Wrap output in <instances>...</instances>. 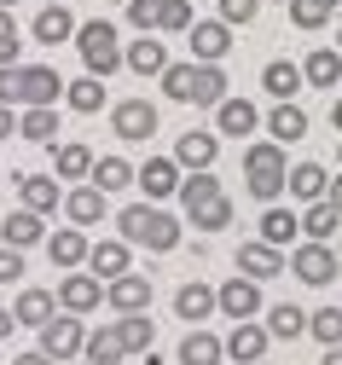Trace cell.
Here are the masks:
<instances>
[{
	"label": "cell",
	"instance_id": "cell-57",
	"mask_svg": "<svg viewBox=\"0 0 342 365\" xmlns=\"http://www.w3.org/2000/svg\"><path fill=\"white\" fill-rule=\"evenodd\" d=\"M336 53H342V24H336Z\"/></svg>",
	"mask_w": 342,
	"mask_h": 365
},
{
	"label": "cell",
	"instance_id": "cell-33",
	"mask_svg": "<svg viewBox=\"0 0 342 365\" xmlns=\"http://www.w3.org/2000/svg\"><path fill=\"white\" fill-rule=\"evenodd\" d=\"M81 354H87V365H116V359H128V354H122V336H116V319H105L99 331H87Z\"/></svg>",
	"mask_w": 342,
	"mask_h": 365
},
{
	"label": "cell",
	"instance_id": "cell-45",
	"mask_svg": "<svg viewBox=\"0 0 342 365\" xmlns=\"http://www.w3.org/2000/svg\"><path fill=\"white\" fill-rule=\"evenodd\" d=\"M18 53H24V29H18L12 12H0V70H12Z\"/></svg>",
	"mask_w": 342,
	"mask_h": 365
},
{
	"label": "cell",
	"instance_id": "cell-51",
	"mask_svg": "<svg viewBox=\"0 0 342 365\" xmlns=\"http://www.w3.org/2000/svg\"><path fill=\"white\" fill-rule=\"evenodd\" d=\"M6 133H18V110H6V105H0V140H6Z\"/></svg>",
	"mask_w": 342,
	"mask_h": 365
},
{
	"label": "cell",
	"instance_id": "cell-4",
	"mask_svg": "<svg viewBox=\"0 0 342 365\" xmlns=\"http://www.w3.org/2000/svg\"><path fill=\"white\" fill-rule=\"evenodd\" d=\"M284 145H273V140H256L250 151H243V180H250V192L261 197V203H278L284 197Z\"/></svg>",
	"mask_w": 342,
	"mask_h": 365
},
{
	"label": "cell",
	"instance_id": "cell-56",
	"mask_svg": "<svg viewBox=\"0 0 342 365\" xmlns=\"http://www.w3.org/2000/svg\"><path fill=\"white\" fill-rule=\"evenodd\" d=\"M12 6H18V0H0V12H12Z\"/></svg>",
	"mask_w": 342,
	"mask_h": 365
},
{
	"label": "cell",
	"instance_id": "cell-52",
	"mask_svg": "<svg viewBox=\"0 0 342 365\" xmlns=\"http://www.w3.org/2000/svg\"><path fill=\"white\" fill-rule=\"evenodd\" d=\"M12 331H18V319H12V307H0V342H6Z\"/></svg>",
	"mask_w": 342,
	"mask_h": 365
},
{
	"label": "cell",
	"instance_id": "cell-31",
	"mask_svg": "<svg viewBox=\"0 0 342 365\" xmlns=\"http://www.w3.org/2000/svg\"><path fill=\"white\" fill-rule=\"evenodd\" d=\"M53 313H59L53 290H35V284H29V290H18V302H12V319H18V325H35V331H41Z\"/></svg>",
	"mask_w": 342,
	"mask_h": 365
},
{
	"label": "cell",
	"instance_id": "cell-61",
	"mask_svg": "<svg viewBox=\"0 0 342 365\" xmlns=\"http://www.w3.org/2000/svg\"><path fill=\"white\" fill-rule=\"evenodd\" d=\"M256 365H267V359H256Z\"/></svg>",
	"mask_w": 342,
	"mask_h": 365
},
{
	"label": "cell",
	"instance_id": "cell-29",
	"mask_svg": "<svg viewBox=\"0 0 342 365\" xmlns=\"http://www.w3.org/2000/svg\"><path fill=\"white\" fill-rule=\"evenodd\" d=\"M296 226H302V238H308V244H331V238L342 232V215H336L331 203H308V209L296 215Z\"/></svg>",
	"mask_w": 342,
	"mask_h": 365
},
{
	"label": "cell",
	"instance_id": "cell-27",
	"mask_svg": "<svg viewBox=\"0 0 342 365\" xmlns=\"http://www.w3.org/2000/svg\"><path fill=\"white\" fill-rule=\"evenodd\" d=\"M70 35H76L70 6H41L35 24H29V41H41V47H59V41H70Z\"/></svg>",
	"mask_w": 342,
	"mask_h": 365
},
{
	"label": "cell",
	"instance_id": "cell-34",
	"mask_svg": "<svg viewBox=\"0 0 342 365\" xmlns=\"http://www.w3.org/2000/svg\"><path fill=\"white\" fill-rule=\"evenodd\" d=\"M261 331L278 336V342H296V336H308V313L296 302H278V307H267V325Z\"/></svg>",
	"mask_w": 342,
	"mask_h": 365
},
{
	"label": "cell",
	"instance_id": "cell-21",
	"mask_svg": "<svg viewBox=\"0 0 342 365\" xmlns=\"http://www.w3.org/2000/svg\"><path fill=\"white\" fill-rule=\"evenodd\" d=\"M278 272H284V255L278 250H267V244H243L238 250V279L267 284V279H278Z\"/></svg>",
	"mask_w": 342,
	"mask_h": 365
},
{
	"label": "cell",
	"instance_id": "cell-44",
	"mask_svg": "<svg viewBox=\"0 0 342 365\" xmlns=\"http://www.w3.org/2000/svg\"><path fill=\"white\" fill-rule=\"evenodd\" d=\"M191 226H198V232H226V226H232V197L221 192L209 209H198V215H191Z\"/></svg>",
	"mask_w": 342,
	"mask_h": 365
},
{
	"label": "cell",
	"instance_id": "cell-15",
	"mask_svg": "<svg viewBox=\"0 0 342 365\" xmlns=\"http://www.w3.org/2000/svg\"><path fill=\"white\" fill-rule=\"evenodd\" d=\"M18 197H24V209L29 215H53V209H64V186L53 174H18Z\"/></svg>",
	"mask_w": 342,
	"mask_h": 365
},
{
	"label": "cell",
	"instance_id": "cell-59",
	"mask_svg": "<svg viewBox=\"0 0 342 365\" xmlns=\"http://www.w3.org/2000/svg\"><path fill=\"white\" fill-rule=\"evenodd\" d=\"M336 168H342V145H336Z\"/></svg>",
	"mask_w": 342,
	"mask_h": 365
},
{
	"label": "cell",
	"instance_id": "cell-46",
	"mask_svg": "<svg viewBox=\"0 0 342 365\" xmlns=\"http://www.w3.org/2000/svg\"><path fill=\"white\" fill-rule=\"evenodd\" d=\"M191 24H198V18H191V0H163V18H157V29H169V35H186Z\"/></svg>",
	"mask_w": 342,
	"mask_h": 365
},
{
	"label": "cell",
	"instance_id": "cell-53",
	"mask_svg": "<svg viewBox=\"0 0 342 365\" xmlns=\"http://www.w3.org/2000/svg\"><path fill=\"white\" fill-rule=\"evenodd\" d=\"M12 365H53V359H46V354H18Z\"/></svg>",
	"mask_w": 342,
	"mask_h": 365
},
{
	"label": "cell",
	"instance_id": "cell-14",
	"mask_svg": "<svg viewBox=\"0 0 342 365\" xmlns=\"http://www.w3.org/2000/svg\"><path fill=\"white\" fill-rule=\"evenodd\" d=\"M256 244H267V250H296L302 244V226H296V209H284V203H267L261 209V238Z\"/></svg>",
	"mask_w": 342,
	"mask_h": 365
},
{
	"label": "cell",
	"instance_id": "cell-62",
	"mask_svg": "<svg viewBox=\"0 0 342 365\" xmlns=\"http://www.w3.org/2000/svg\"><path fill=\"white\" fill-rule=\"evenodd\" d=\"M122 6H128V0H122Z\"/></svg>",
	"mask_w": 342,
	"mask_h": 365
},
{
	"label": "cell",
	"instance_id": "cell-37",
	"mask_svg": "<svg viewBox=\"0 0 342 365\" xmlns=\"http://www.w3.org/2000/svg\"><path fill=\"white\" fill-rule=\"evenodd\" d=\"M18 133L29 145H53L59 133V105H35V110H18Z\"/></svg>",
	"mask_w": 342,
	"mask_h": 365
},
{
	"label": "cell",
	"instance_id": "cell-54",
	"mask_svg": "<svg viewBox=\"0 0 342 365\" xmlns=\"http://www.w3.org/2000/svg\"><path fill=\"white\" fill-rule=\"evenodd\" d=\"M331 128H336V133H342V99H336V105H331Z\"/></svg>",
	"mask_w": 342,
	"mask_h": 365
},
{
	"label": "cell",
	"instance_id": "cell-24",
	"mask_svg": "<svg viewBox=\"0 0 342 365\" xmlns=\"http://www.w3.org/2000/svg\"><path fill=\"white\" fill-rule=\"evenodd\" d=\"M256 128H261V110L250 99H221L215 105V140H221V133L238 140V133H256Z\"/></svg>",
	"mask_w": 342,
	"mask_h": 365
},
{
	"label": "cell",
	"instance_id": "cell-23",
	"mask_svg": "<svg viewBox=\"0 0 342 365\" xmlns=\"http://www.w3.org/2000/svg\"><path fill=\"white\" fill-rule=\"evenodd\" d=\"M302 87H342V53L336 47H313L308 58H302Z\"/></svg>",
	"mask_w": 342,
	"mask_h": 365
},
{
	"label": "cell",
	"instance_id": "cell-43",
	"mask_svg": "<svg viewBox=\"0 0 342 365\" xmlns=\"http://www.w3.org/2000/svg\"><path fill=\"white\" fill-rule=\"evenodd\" d=\"M336 6H342V0H290V24H296V29H319V24H331Z\"/></svg>",
	"mask_w": 342,
	"mask_h": 365
},
{
	"label": "cell",
	"instance_id": "cell-42",
	"mask_svg": "<svg viewBox=\"0 0 342 365\" xmlns=\"http://www.w3.org/2000/svg\"><path fill=\"white\" fill-rule=\"evenodd\" d=\"M308 336H319L325 348H342V307H319V313H308Z\"/></svg>",
	"mask_w": 342,
	"mask_h": 365
},
{
	"label": "cell",
	"instance_id": "cell-32",
	"mask_svg": "<svg viewBox=\"0 0 342 365\" xmlns=\"http://www.w3.org/2000/svg\"><path fill=\"white\" fill-rule=\"evenodd\" d=\"M87 174H93V151L81 140L53 145V180H87Z\"/></svg>",
	"mask_w": 342,
	"mask_h": 365
},
{
	"label": "cell",
	"instance_id": "cell-3",
	"mask_svg": "<svg viewBox=\"0 0 342 365\" xmlns=\"http://www.w3.org/2000/svg\"><path fill=\"white\" fill-rule=\"evenodd\" d=\"M76 53H81V64H87L93 81L116 76V70H122V35H116V24H105V18L76 24Z\"/></svg>",
	"mask_w": 342,
	"mask_h": 365
},
{
	"label": "cell",
	"instance_id": "cell-22",
	"mask_svg": "<svg viewBox=\"0 0 342 365\" xmlns=\"http://www.w3.org/2000/svg\"><path fill=\"white\" fill-rule=\"evenodd\" d=\"M174 313L186 319V331H198L203 319L215 313V290H209L203 279H191V284H180V290H174Z\"/></svg>",
	"mask_w": 342,
	"mask_h": 365
},
{
	"label": "cell",
	"instance_id": "cell-19",
	"mask_svg": "<svg viewBox=\"0 0 342 365\" xmlns=\"http://www.w3.org/2000/svg\"><path fill=\"white\" fill-rule=\"evenodd\" d=\"M122 64H128L134 76H163L174 58H169V47H163V41L139 35V41H128V47H122Z\"/></svg>",
	"mask_w": 342,
	"mask_h": 365
},
{
	"label": "cell",
	"instance_id": "cell-41",
	"mask_svg": "<svg viewBox=\"0 0 342 365\" xmlns=\"http://www.w3.org/2000/svg\"><path fill=\"white\" fill-rule=\"evenodd\" d=\"M64 105H70V110H81V116L105 110V81H93V76H81V81H64Z\"/></svg>",
	"mask_w": 342,
	"mask_h": 365
},
{
	"label": "cell",
	"instance_id": "cell-16",
	"mask_svg": "<svg viewBox=\"0 0 342 365\" xmlns=\"http://www.w3.org/2000/svg\"><path fill=\"white\" fill-rule=\"evenodd\" d=\"M105 302L116 313H151V279L145 272H122V279L105 284Z\"/></svg>",
	"mask_w": 342,
	"mask_h": 365
},
{
	"label": "cell",
	"instance_id": "cell-11",
	"mask_svg": "<svg viewBox=\"0 0 342 365\" xmlns=\"http://www.w3.org/2000/svg\"><path fill=\"white\" fill-rule=\"evenodd\" d=\"M215 313H221V319H232V325L256 319V313H261V284H250V279H238V272H232V279L215 290Z\"/></svg>",
	"mask_w": 342,
	"mask_h": 365
},
{
	"label": "cell",
	"instance_id": "cell-48",
	"mask_svg": "<svg viewBox=\"0 0 342 365\" xmlns=\"http://www.w3.org/2000/svg\"><path fill=\"white\" fill-rule=\"evenodd\" d=\"M261 12V0H221V24L226 29H238V24H250Z\"/></svg>",
	"mask_w": 342,
	"mask_h": 365
},
{
	"label": "cell",
	"instance_id": "cell-12",
	"mask_svg": "<svg viewBox=\"0 0 342 365\" xmlns=\"http://www.w3.org/2000/svg\"><path fill=\"white\" fill-rule=\"evenodd\" d=\"M186 35H191V64H221V58L232 53V35H238V29H226L221 18H198Z\"/></svg>",
	"mask_w": 342,
	"mask_h": 365
},
{
	"label": "cell",
	"instance_id": "cell-9",
	"mask_svg": "<svg viewBox=\"0 0 342 365\" xmlns=\"http://www.w3.org/2000/svg\"><path fill=\"white\" fill-rule=\"evenodd\" d=\"M215 151H221V140H215V133H203V128H186L180 133V140H174V168L180 174H209L215 168Z\"/></svg>",
	"mask_w": 342,
	"mask_h": 365
},
{
	"label": "cell",
	"instance_id": "cell-1",
	"mask_svg": "<svg viewBox=\"0 0 342 365\" xmlns=\"http://www.w3.org/2000/svg\"><path fill=\"white\" fill-rule=\"evenodd\" d=\"M163 93L174 99V105H198V110H215L221 99H226V70L221 64H169L163 76Z\"/></svg>",
	"mask_w": 342,
	"mask_h": 365
},
{
	"label": "cell",
	"instance_id": "cell-49",
	"mask_svg": "<svg viewBox=\"0 0 342 365\" xmlns=\"http://www.w3.org/2000/svg\"><path fill=\"white\" fill-rule=\"evenodd\" d=\"M18 279H24V255L0 244V284H18Z\"/></svg>",
	"mask_w": 342,
	"mask_h": 365
},
{
	"label": "cell",
	"instance_id": "cell-60",
	"mask_svg": "<svg viewBox=\"0 0 342 365\" xmlns=\"http://www.w3.org/2000/svg\"><path fill=\"white\" fill-rule=\"evenodd\" d=\"M336 261H342V238H336Z\"/></svg>",
	"mask_w": 342,
	"mask_h": 365
},
{
	"label": "cell",
	"instance_id": "cell-38",
	"mask_svg": "<svg viewBox=\"0 0 342 365\" xmlns=\"http://www.w3.org/2000/svg\"><path fill=\"white\" fill-rule=\"evenodd\" d=\"M180 203H186V215H198V209H209L215 197H221V180L215 174H180V192H174Z\"/></svg>",
	"mask_w": 342,
	"mask_h": 365
},
{
	"label": "cell",
	"instance_id": "cell-2",
	"mask_svg": "<svg viewBox=\"0 0 342 365\" xmlns=\"http://www.w3.org/2000/svg\"><path fill=\"white\" fill-rule=\"evenodd\" d=\"M116 226H122V244L128 250L139 244V250H151V255H169L180 244V220L169 209H157V203H128L116 215Z\"/></svg>",
	"mask_w": 342,
	"mask_h": 365
},
{
	"label": "cell",
	"instance_id": "cell-17",
	"mask_svg": "<svg viewBox=\"0 0 342 365\" xmlns=\"http://www.w3.org/2000/svg\"><path fill=\"white\" fill-rule=\"evenodd\" d=\"M134 186H145V203H163L180 192V168L169 157H145V168H134Z\"/></svg>",
	"mask_w": 342,
	"mask_h": 365
},
{
	"label": "cell",
	"instance_id": "cell-58",
	"mask_svg": "<svg viewBox=\"0 0 342 365\" xmlns=\"http://www.w3.org/2000/svg\"><path fill=\"white\" fill-rule=\"evenodd\" d=\"M41 6H64V0H41Z\"/></svg>",
	"mask_w": 342,
	"mask_h": 365
},
{
	"label": "cell",
	"instance_id": "cell-55",
	"mask_svg": "<svg viewBox=\"0 0 342 365\" xmlns=\"http://www.w3.org/2000/svg\"><path fill=\"white\" fill-rule=\"evenodd\" d=\"M319 365H342V348H325V359Z\"/></svg>",
	"mask_w": 342,
	"mask_h": 365
},
{
	"label": "cell",
	"instance_id": "cell-20",
	"mask_svg": "<svg viewBox=\"0 0 342 365\" xmlns=\"http://www.w3.org/2000/svg\"><path fill=\"white\" fill-rule=\"evenodd\" d=\"M325 186H331L325 163H296V168L284 174V192L296 197V203H325Z\"/></svg>",
	"mask_w": 342,
	"mask_h": 365
},
{
	"label": "cell",
	"instance_id": "cell-40",
	"mask_svg": "<svg viewBox=\"0 0 342 365\" xmlns=\"http://www.w3.org/2000/svg\"><path fill=\"white\" fill-rule=\"evenodd\" d=\"M226 354H221V336L215 331H186V342H180V365H221Z\"/></svg>",
	"mask_w": 342,
	"mask_h": 365
},
{
	"label": "cell",
	"instance_id": "cell-50",
	"mask_svg": "<svg viewBox=\"0 0 342 365\" xmlns=\"http://www.w3.org/2000/svg\"><path fill=\"white\" fill-rule=\"evenodd\" d=\"M325 203H331V209L342 215V174H336V180H331V186H325Z\"/></svg>",
	"mask_w": 342,
	"mask_h": 365
},
{
	"label": "cell",
	"instance_id": "cell-35",
	"mask_svg": "<svg viewBox=\"0 0 342 365\" xmlns=\"http://www.w3.org/2000/svg\"><path fill=\"white\" fill-rule=\"evenodd\" d=\"M116 336H122V354H151V342H157V319L122 313V319H116Z\"/></svg>",
	"mask_w": 342,
	"mask_h": 365
},
{
	"label": "cell",
	"instance_id": "cell-28",
	"mask_svg": "<svg viewBox=\"0 0 342 365\" xmlns=\"http://www.w3.org/2000/svg\"><path fill=\"white\" fill-rule=\"evenodd\" d=\"M261 87L278 99V105H296V93H302V64H290V58H273L267 70H261Z\"/></svg>",
	"mask_w": 342,
	"mask_h": 365
},
{
	"label": "cell",
	"instance_id": "cell-30",
	"mask_svg": "<svg viewBox=\"0 0 342 365\" xmlns=\"http://www.w3.org/2000/svg\"><path fill=\"white\" fill-rule=\"evenodd\" d=\"M87 186L93 192H122V186H134V163L128 157H93V174H87Z\"/></svg>",
	"mask_w": 342,
	"mask_h": 365
},
{
	"label": "cell",
	"instance_id": "cell-36",
	"mask_svg": "<svg viewBox=\"0 0 342 365\" xmlns=\"http://www.w3.org/2000/svg\"><path fill=\"white\" fill-rule=\"evenodd\" d=\"M267 133H273V145H296L302 133H308V110H302V105H273Z\"/></svg>",
	"mask_w": 342,
	"mask_h": 365
},
{
	"label": "cell",
	"instance_id": "cell-26",
	"mask_svg": "<svg viewBox=\"0 0 342 365\" xmlns=\"http://www.w3.org/2000/svg\"><path fill=\"white\" fill-rule=\"evenodd\" d=\"M0 238H6V250H18V255H24L29 244H41V238H46V220H41V215H29V209H12L6 220H0Z\"/></svg>",
	"mask_w": 342,
	"mask_h": 365
},
{
	"label": "cell",
	"instance_id": "cell-47",
	"mask_svg": "<svg viewBox=\"0 0 342 365\" xmlns=\"http://www.w3.org/2000/svg\"><path fill=\"white\" fill-rule=\"evenodd\" d=\"M157 18H163V0H128V24H134L139 35H151Z\"/></svg>",
	"mask_w": 342,
	"mask_h": 365
},
{
	"label": "cell",
	"instance_id": "cell-8",
	"mask_svg": "<svg viewBox=\"0 0 342 365\" xmlns=\"http://www.w3.org/2000/svg\"><path fill=\"white\" fill-rule=\"evenodd\" d=\"M53 302H59V313H76V319H87V313H99V302H105V284L93 279V272H64Z\"/></svg>",
	"mask_w": 342,
	"mask_h": 365
},
{
	"label": "cell",
	"instance_id": "cell-5",
	"mask_svg": "<svg viewBox=\"0 0 342 365\" xmlns=\"http://www.w3.org/2000/svg\"><path fill=\"white\" fill-rule=\"evenodd\" d=\"M64 99V76L53 64H18V87H12V105L35 110V105H59Z\"/></svg>",
	"mask_w": 342,
	"mask_h": 365
},
{
	"label": "cell",
	"instance_id": "cell-18",
	"mask_svg": "<svg viewBox=\"0 0 342 365\" xmlns=\"http://www.w3.org/2000/svg\"><path fill=\"white\" fill-rule=\"evenodd\" d=\"M267 342H273V336L256 325V319H243V325H232V336L221 342V354L238 359V365H256V359H267Z\"/></svg>",
	"mask_w": 342,
	"mask_h": 365
},
{
	"label": "cell",
	"instance_id": "cell-39",
	"mask_svg": "<svg viewBox=\"0 0 342 365\" xmlns=\"http://www.w3.org/2000/svg\"><path fill=\"white\" fill-rule=\"evenodd\" d=\"M64 215L76 220V232H81V226H93V220H105V192H93V186L64 192Z\"/></svg>",
	"mask_w": 342,
	"mask_h": 365
},
{
	"label": "cell",
	"instance_id": "cell-7",
	"mask_svg": "<svg viewBox=\"0 0 342 365\" xmlns=\"http://www.w3.org/2000/svg\"><path fill=\"white\" fill-rule=\"evenodd\" d=\"M290 272H296V279L302 284H313V290H325L331 279H336V272H342V261H336V250L331 244H296V250H290Z\"/></svg>",
	"mask_w": 342,
	"mask_h": 365
},
{
	"label": "cell",
	"instance_id": "cell-25",
	"mask_svg": "<svg viewBox=\"0 0 342 365\" xmlns=\"http://www.w3.org/2000/svg\"><path fill=\"white\" fill-rule=\"evenodd\" d=\"M46 255H53L59 272H81V261H87V232H76V226H59V232L46 238Z\"/></svg>",
	"mask_w": 342,
	"mask_h": 365
},
{
	"label": "cell",
	"instance_id": "cell-10",
	"mask_svg": "<svg viewBox=\"0 0 342 365\" xmlns=\"http://www.w3.org/2000/svg\"><path fill=\"white\" fill-rule=\"evenodd\" d=\"M111 133L128 140V145L151 140V133H157V105H151V99H122V105L111 110Z\"/></svg>",
	"mask_w": 342,
	"mask_h": 365
},
{
	"label": "cell",
	"instance_id": "cell-13",
	"mask_svg": "<svg viewBox=\"0 0 342 365\" xmlns=\"http://www.w3.org/2000/svg\"><path fill=\"white\" fill-rule=\"evenodd\" d=\"M99 284H111V279H122V272H134V255H128V244L122 238H99V244H87V261H81Z\"/></svg>",
	"mask_w": 342,
	"mask_h": 365
},
{
	"label": "cell",
	"instance_id": "cell-6",
	"mask_svg": "<svg viewBox=\"0 0 342 365\" xmlns=\"http://www.w3.org/2000/svg\"><path fill=\"white\" fill-rule=\"evenodd\" d=\"M81 342H87L81 319H76V313H53V319L41 325V348H35V354H46L53 365H64V359H76V354H81Z\"/></svg>",
	"mask_w": 342,
	"mask_h": 365
}]
</instances>
